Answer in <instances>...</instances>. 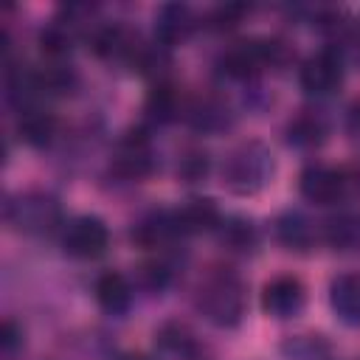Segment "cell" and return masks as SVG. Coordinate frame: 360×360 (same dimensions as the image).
<instances>
[{"label":"cell","instance_id":"cell-1","mask_svg":"<svg viewBox=\"0 0 360 360\" xmlns=\"http://www.w3.org/2000/svg\"><path fill=\"white\" fill-rule=\"evenodd\" d=\"M245 304H248L245 281L228 267L211 270L197 287V309L208 323L219 329L236 326L245 315Z\"/></svg>","mask_w":360,"mask_h":360},{"label":"cell","instance_id":"cell-2","mask_svg":"<svg viewBox=\"0 0 360 360\" xmlns=\"http://www.w3.org/2000/svg\"><path fill=\"white\" fill-rule=\"evenodd\" d=\"M273 174V155L264 143L248 141L231 149L222 163V186L233 194H256L267 186Z\"/></svg>","mask_w":360,"mask_h":360},{"label":"cell","instance_id":"cell-3","mask_svg":"<svg viewBox=\"0 0 360 360\" xmlns=\"http://www.w3.org/2000/svg\"><path fill=\"white\" fill-rule=\"evenodd\" d=\"M6 222L25 236H48L62 225V205L48 191H20L6 202Z\"/></svg>","mask_w":360,"mask_h":360},{"label":"cell","instance_id":"cell-4","mask_svg":"<svg viewBox=\"0 0 360 360\" xmlns=\"http://www.w3.org/2000/svg\"><path fill=\"white\" fill-rule=\"evenodd\" d=\"M110 169L127 183H138V180L149 177L155 169V146H152L149 135L143 129H129L115 143Z\"/></svg>","mask_w":360,"mask_h":360},{"label":"cell","instance_id":"cell-5","mask_svg":"<svg viewBox=\"0 0 360 360\" xmlns=\"http://www.w3.org/2000/svg\"><path fill=\"white\" fill-rule=\"evenodd\" d=\"M298 82L307 96L312 98H329L343 84V59L335 51H318L304 59L298 70Z\"/></svg>","mask_w":360,"mask_h":360},{"label":"cell","instance_id":"cell-6","mask_svg":"<svg viewBox=\"0 0 360 360\" xmlns=\"http://www.w3.org/2000/svg\"><path fill=\"white\" fill-rule=\"evenodd\" d=\"M110 245V231L98 217H76L62 231V250L73 259H98Z\"/></svg>","mask_w":360,"mask_h":360},{"label":"cell","instance_id":"cell-7","mask_svg":"<svg viewBox=\"0 0 360 360\" xmlns=\"http://www.w3.org/2000/svg\"><path fill=\"white\" fill-rule=\"evenodd\" d=\"M298 188H301L304 200H309V202H315V205H335L338 200L346 197L340 169H332V166H323V163L307 166V169L301 172Z\"/></svg>","mask_w":360,"mask_h":360},{"label":"cell","instance_id":"cell-8","mask_svg":"<svg viewBox=\"0 0 360 360\" xmlns=\"http://www.w3.org/2000/svg\"><path fill=\"white\" fill-rule=\"evenodd\" d=\"M307 292L295 276H276L262 290V307L273 318H292L304 309Z\"/></svg>","mask_w":360,"mask_h":360},{"label":"cell","instance_id":"cell-9","mask_svg":"<svg viewBox=\"0 0 360 360\" xmlns=\"http://www.w3.org/2000/svg\"><path fill=\"white\" fill-rule=\"evenodd\" d=\"M259 70H267V56H264V39H250V42H236L219 56V73L228 79H250Z\"/></svg>","mask_w":360,"mask_h":360},{"label":"cell","instance_id":"cell-10","mask_svg":"<svg viewBox=\"0 0 360 360\" xmlns=\"http://www.w3.org/2000/svg\"><path fill=\"white\" fill-rule=\"evenodd\" d=\"M194 25H197V17L186 3H169L155 17V34H158V42L163 48L186 42L191 37Z\"/></svg>","mask_w":360,"mask_h":360},{"label":"cell","instance_id":"cell-11","mask_svg":"<svg viewBox=\"0 0 360 360\" xmlns=\"http://www.w3.org/2000/svg\"><path fill=\"white\" fill-rule=\"evenodd\" d=\"M17 112H20L17 115V135L28 146H45V143L53 141V135H56V115L42 101L25 104Z\"/></svg>","mask_w":360,"mask_h":360},{"label":"cell","instance_id":"cell-12","mask_svg":"<svg viewBox=\"0 0 360 360\" xmlns=\"http://www.w3.org/2000/svg\"><path fill=\"white\" fill-rule=\"evenodd\" d=\"M141 48V39L138 34H132L127 25H101L96 28L93 34V51L104 59H124V62H132L135 53Z\"/></svg>","mask_w":360,"mask_h":360},{"label":"cell","instance_id":"cell-13","mask_svg":"<svg viewBox=\"0 0 360 360\" xmlns=\"http://www.w3.org/2000/svg\"><path fill=\"white\" fill-rule=\"evenodd\" d=\"M180 233L177 225V214L174 211H152L146 214L135 228H132V239L143 248H166L172 245Z\"/></svg>","mask_w":360,"mask_h":360},{"label":"cell","instance_id":"cell-14","mask_svg":"<svg viewBox=\"0 0 360 360\" xmlns=\"http://www.w3.org/2000/svg\"><path fill=\"white\" fill-rule=\"evenodd\" d=\"M323 242L338 253H360V211H338L323 222Z\"/></svg>","mask_w":360,"mask_h":360},{"label":"cell","instance_id":"cell-15","mask_svg":"<svg viewBox=\"0 0 360 360\" xmlns=\"http://www.w3.org/2000/svg\"><path fill=\"white\" fill-rule=\"evenodd\" d=\"M326 135H329V124L318 110H301L295 118H290L284 129L287 143L295 149H315L326 141Z\"/></svg>","mask_w":360,"mask_h":360},{"label":"cell","instance_id":"cell-16","mask_svg":"<svg viewBox=\"0 0 360 360\" xmlns=\"http://www.w3.org/2000/svg\"><path fill=\"white\" fill-rule=\"evenodd\" d=\"M329 304L343 323L360 326V273L338 276L329 287Z\"/></svg>","mask_w":360,"mask_h":360},{"label":"cell","instance_id":"cell-17","mask_svg":"<svg viewBox=\"0 0 360 360\" xmlns=\"http://www.w3.org/2000/svg\"><path fill=\"white\" fill-rule=\"evenodd\" d=\"M186 118L200 132H222L231 127V107L219 96H202L186 107Z\"/></svg>","mask_w":360,"mask_h":360},{"label":"cell","instance_id":"cell-18","mask_svg":"<svg viewBox=\"0 0 360 360\" xmlns=\"http://www.w3.org/2000/svg\"><path fill=\"white\" fill-rule=\"evenodd\" d=\"M177 214V225H180V233L188 236V233H202V231H217L219 222H222V214L217 208L214 200H205V197H194L188 200L183 208L174 211Z\"/></svg>","mask_w":360,"mask_h":360},{"label":"cell","instance_id":"cell-19","mask_svg":"<svg viewBox=\"0 0 360 360\" xmlns=\"http://www.w3.org/2000/svg\"><path fill=\"white\" fill-rule=\"evenodd\" d=\"M276 239L287 248V250H295V253H304L315 245L318 239V231L315 225L301 214V211H287L276 219Z\"/></svg>","mask_w":360,"mask_h":360},{"label":"cell","instance_id":"cell-20","mask_svg":"<svg viewBox=\"0 0 360 360\" xmlns=\"http://www.w3.org/2000/svg\"><path fill=\"white\" fill-rule=\"evenodd\" d=\"M96 301L104 312L110 315H121L129 309L132 304V284L127 281L124 273H115V270H107L96 278Z\"/></svg>","mask_w":360,"mask_h":360},{"label":"cell","instance_id":"cell-21","mask_svg":"<svg viewBox=\"0 0 360 360\" xmlns=\"http://www.w3.org/2000/svg\"><path fill=\"white\" fill-rule=\"evenodd\" d=\"M186 107H188V104H183L177 87L169 84V82H158V84L149 90L146 112H149V118L158 121V124H169V121L180 118V115L186 112Z\"/></svg>","mask_w":360,"mask_h":360},{"label":"cell","instance_id":"cell-22","mask_svg":"<svg viewBox=\"0 0 360 360\" xmlns=\"http://www.w3.org/2000/svg\"><path fill=\"white\" fill-rule=\"evenodd\" d=\"M217 233H219V242L225 245V250H231V253H250L259 245V233H256L253 222L242 219V217L222 219Z\"/></svg>","mask_w":360,"mask_h":360},{"label":"cell","instance_id":"cell-23","mask_svg":"<svg viewBox=\"0 0 360 360\" xmlns=\"http://www.w3.org/2000/svg\"><path fill=\"white\" fill-rule=\"evenodd\" d=\"M158 343H160L163 352H169V354H180V357H188V354L197 349V338H194V332H191L186 323H180V321L163 323V326L158 329Z\"/></svg>","mask_w":360,"mask_h":360},{"label":"cell","instance_id":"cell-24","mask_svg":"<svg viewBox=\"0 0 360 360\" xmlns=\"http://www.w3.org/2000/svg\"><path fill=\"white\" fill-rule=\"evenodd\" d=\"M208 169H211V160H208V152H202V149H186L180 155V160H177V177L183 183L205 180Z\"/></svg>","mask_w":360,"mask_h":360},{"label":"cell","instance_id":"cell-25","mask_svg":"<svg viewBox=\"0 0 360 360\" xmlns=\"http://www.w3.org/2000/svg\"><path fill=\"white\" fill-rule=\"evenodd\" d=\"M245 11H248V6H242V3H225V6H217V8L211 11L208 22H211V28H217V31H228V28H233V25L242 22Z\"/></svg>","mask_w":360,"mask_h":360},{"label":"cell","instance_id":"cell-26","mask_svg":"<svg viewBox=\"0 0 360 360\" xmlns=\"http://www.w3.org/2000/svg\"><path fill=\"white\" fill-rule=\"evenodd\" d=\"M22 343H25L22 329L11 318H6L3 335H0V354H3V360H17V354L22 352Z\"/></svg>","mask_w":360,"mask_h":360},{"label":"cell","instance_id":"cell-27","mask_svg":"<svg viewBox=\"0 0 360 360\" xmlns=\"http://www.w3.org/2000/svg\"><path fill=\"white\" fill-rule=\"evenodd\" d=\"M138 276H141V284L146 290H163L169 284V278H172V267L166 262H146L138 270Z\"/></svg>","mask_w":360,"mask_h":360},{"label":"cell","instance_id":"cell-28","mask_svg":"<svg viewBox=\"0 0 360 360\" xmlns=\"http://www.w3.org/2000/svg\"><path fill=\"white\" fill-rule=\"evenodd\" d=\"M343 174V188H346V197H360V160L349 163L340 169Z\"/></svg>","mask_w":360,"mask_h":360},{"label":"cell","instance_id":"cell-29","mask_svg":"<svg viewBox=\"0 0 360 360\" xmlns=\"http://www.w3.org/2000/svg\"><path fill=\"white\" fill-rule=\"evenodd\" d=\"M346 132L354 143H360V101H354L349 107V115H346Z\"/></svg>","mask_w":360,"mask_h":360},{"label":"cell","instance_id":"cell-30","mask_svg":"<svg viewBox=\"0 0 360 360\" xmlns=\"http://www.w3.org/2000/svg\"><path fill=\"white\" fill-rule=\"evenodd\" d=\"M121 360H152V357H146V354H127V357H121Z\"/></svg>","mask_w":360,"mask_h":360}]
</instances>
